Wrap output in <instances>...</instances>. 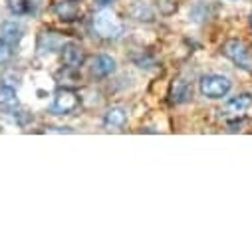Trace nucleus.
<instances>
[{
    "label": "nucleus",
    "instance_id": "f257e3e1",
    "mask_svg": "<svg viewBox=\"0 0 252 252\" xmlns=\"http://www.w3.org/2000/svg\"><path fill=\"white\" fill-rule=\"evenodd\" d=\"M92 28L95 36L103 40H117L123 34V22L117 18V14L109 8H101L92 18Z\"/></svg>",
    "mask_w": 252,
    "mask_h": 252
},
{
    "label": "nucleus",
    "instance_id": "f03ea898",
    "mask_svg": "<svg viewBox=\"0 0 252 252\" xmlns=\"http://www.w3.org/2000/svg\"><path fill=\"white\" fill-rule=\"evenodd\" d=\"M222 54L244 72H252V52L242 40H228L222 46Z\"/></svg>",
    "mask_w": 252,
    "mask_h": 252
},
{
    "label": "nucleus",
    "instance_id": "7ed1b4c3",
    "mask_svg": "<svg viewBox=\"0 0 252 252\" xmlns=\"http://www.w3.org/2000/svg\"><path fill=\"white\" fill-rule=\"evenodd\" d=\"M80 105V97L74 90H68V88H60L56 94H54V101H52V107L50 111L54 115H68L72 111H76Z\"/></svg>",
    "mask_w": 252,
    "mask_h": 252
},
{
    "label": "nucleus",
    "instance_id": "20e7f679",
    "mask_svg": "<svg viewBox=\"0 0 252 252\" xmlns=\"http://www.w3.org/2000/svg\"><path fill=\"white\" fill-rule=\"evenodd\" d=\"M201 92H203V95H207L211 99H220L230 92V80L224 76H217V74L205 76L201 80Z\"/></svg>",
    "mask_w": 252,
    "mask_h": 252
},
{
    "label": "nucleus",
    "instance_id": "39448f33",
    "mask_svg": "<svg viewBox=\"0 0 252 252\" xmlns=\"http://www.w3.org/2000/svg\"><path fill=\"white\" fill-rule=\"evenodd\" d=\"M250 107H252V97H250L248 94L236 95L234 99H230V101L224 105V109H222V117H224L228 123H232V121H240V119L248 113Z\"/></svg>",
    "mask_w": 252,
    "mask_h": 252
},
{
    "label": "nucleus",
    "instance_id": "423d86ee",
    "mask_svg": "<svg viewBox=\"0 0 252 252\" xmlns=\"http://www.w3.org/2000/svg\"><path fill=\"white\" fill-rule=\"evenodd\" d=\"M62 50H64V52H62V62H64L66 68L78 70L84 64V50L78 44H66Z\"/></svg>",
    "mask_w": 252,
    "mask_h": 252
},
{
    "label": "nucleus",
    "instance_id": "0eeeda50",
    "mask_svg": "<svg viewBox=\"0 0 252 252\" xmlns=\"http://www.w3.org/2000/svg\"><path fill=\"white\" fill-rule=\"evenodd\" d=\"M115 72V62L109 56H97L92 62V76L94 78H107Z\"/></svg>",
    "mask_w": 252,
    "mask_h": 252
},
{
    "label": "nucleus",
    "instance_id": "6e6552de",
    "mask_svg": "<svg viewBox=\"0 0 252 252\" xmlns=\"http://www.w3.org/2000/svg\"><path fill=\"white\" fill-rule=\"evenodd\" d=\"M125 121H127V113H125V109L121 107H113L105 113V119H103V125L107 129H121Z\"/></svg>",
    "mask_w": 252,
    "mask_h": 252
},
{
    "label": "nucleus",
    "instance_id": "1a4fd4ad",
    "mask_svg": "<svg viewBox=\"0 0 252 252\" xmlns=\"http://www.w3.org/2000/svg\"><path fill=\"white\" fill-rule=\"evenodd\" d=\"M193 97V86L191 82H187V80H177L173 84V101L175 103H185Z\"/></svg>",
    "mask_w": 252,
    "mask_h": 252
},
{
    "label": "nucleus",
    "instance_id": "9d476101",
    "mask_svg": "<svg viewBox=\"0 0 252 252\" xmlns=\"http://www.w3.org/2000/svg\"><path fill=\"white\" fill-rule=\"evenodd\" d=\"M0 40L8 42L10 46H16L22 40V28L18 24H14V22L2 24V28H0Z\"/></svg>",
    "mask_w": 252,
    "mask_h": 252
},
{
    "label": "nucleus",
    "instance_id": "9b49d317",
    "mask_svg": "<svg viewBox=\"0 0 252 252\" xmlns=\"http://www.w3.org/2000/svg\"><path fill=\"white\" fill-rule=\"evenodd\" d=\"M8 8L16 16L36 14V2H34V0H8Z\"/></svg>",
    "mask_w": 252,
    "mask_h": 252
},
{
    "label": "nucleus",
    "instance_id": "f8f14e48",
    "mask_svg": "<svg viewBox=\"0 0 252 252\" xmlns=\"http://www.w3.org/2000/svg\"><path fill=\"white\" fill-rule=\"evenodd\" d=\"M18 105V97H16V90L10 86H2L0 88V107L4 109H14Z\"/></svg>",
    "mask_w": 252,
    "mask_h": 252
},
{
    "label": "nucleus",
    "instance_id": "ddd939ff",
    "mask_svg": "<svg viewBox=\"0 0 252 252\" xmlns=\"http://www.w3.org/2000/svg\"><path fill=\"white\" fill-rule=\"evenodd\" d=\"M56 12H58L62 18H66V20H74V18L78 16V10H76V6H72L70 2L58 4V6H56Z\"/></svg>",
    "mask_w": 252,
    "mask_h": 252
},
{
    "label": "nucleus",
    "instance_id": "4468645a",
    "mask_svg": "<svg viewBox=\"0 0 252 252\" xmlns=\"http://www.w3.org/2000/svg\"><path fill=\"white\" fill-rule=\"evenodd\" d=\"M12 54H14L12 46L8 42H4V40H0V66L6 64V62H10L12 60Z\"/></svg>",
    "mask_w": 252,
    "mask_h": 252
},
{
    "label": "nucleus",
    "instance_id": "2eb2a0df",
    "mask_svg": "<svg viewBox=\"0 0 252 252\" xmlns=\"http://www.w3.org/2000/svg\"><path fill=\"white\" fill-rule=\"evenodd\" d=\"M97 4H101V6H107V4H111V2H115V0H95Z\"/></svg>",
    "mask_w": 252,
    "mask_h": 252
},
{
    "label": "nucleus",
    "instance_id": "dca6fc26",
    "mask_svg": "<svg viewBox=\"0 0 252 252\" xmlns=\"http://www.w3.org/2000/svg\"><path fill=\"white\" fill-rule=\"evenodd\" d=\"M250 22H252V14H250Z\"/></svg>",
    "mask_w": 252,
    "mask_h": 252
}]
</instances>
